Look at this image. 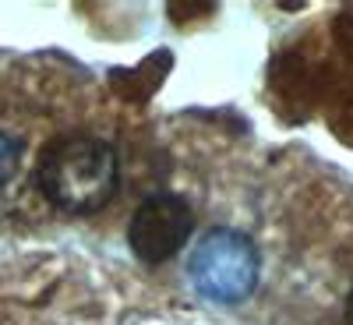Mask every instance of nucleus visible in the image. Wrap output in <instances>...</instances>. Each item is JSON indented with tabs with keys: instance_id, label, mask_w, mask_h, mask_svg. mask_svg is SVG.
Here are the masks:
<instances>
[{
	"instance_id": "obj_1",
	"label": "nucleus",
	"mask_w": 353,
	"mask_h": 325,
	"mask_svg": "<svg viewBox=\"0 0 353 325\" xmlns=\"http://www.w3.org/2000/svg\"><path fill=\"white\" fill-rule=\"evenodd\" d=\"M39 188L64 213H96L117 191V152L103 138L64 135L39 156Z\"/></svg>"
},
{
	"instance_id": "obj_2",
	"label": "nucleus",
	"mask_w": 353,
	"mask_h": 325,
	"mask_svg": "<svg viewBox=\"0 0 353 325\" xmlns=\"http://www.w3.org/2000/svg\"><path fill=\"white\" fill-rule=\"evenodd\" d=\"M191 283L201 297L237 304L258 286V251L237 230L216 226L198 241L191 255Z\"/></svg>"
},
{
	"instance_id": "obj_3",
	"label": "nucleus",
	"mask_w": 353,
	"mask_h": 325,
	"mask_svg": "<svg viewBox=\"0 0 353 325\" xmlns=\"http://www.w3.org/2000/svg\"><path fill=\"white\" fill-rule=\"evenodd\" d=\"M191 230L194 213L181 195H152L134 209L128 223V244L145 265H159L188 244Z\"/></svg>"
},
{
	"instance_id": "obj_4",
	"label": "nucleus",
	"mask_w": 353,
	"mask_h": 325,
	"mask_svg": "<svg viewBox=\"0 0 353 325\" xmlns=\"http://www.w3.org/2000/svg\"><path fill=\"white\" fill-rule=\"evenodd\" d=\"M21 163V141L11 135H0V184H8Z\"/></svg>"
},
{
	"instance_id": "obj_5",
	"label": "nucleus",
	"mask_w": 353,
	"mask_h": 325,
	"mask_svg": "<svg viewBox=\"0 0 353 325\" xmlns=\"http://www.w3.org/2000/svg\"><path fill=\"white\" fill-rule=\"evenodd\" d=\"M346 322L353 325V293H350V301H346Z\"/></svg>"
}]
</instances>
